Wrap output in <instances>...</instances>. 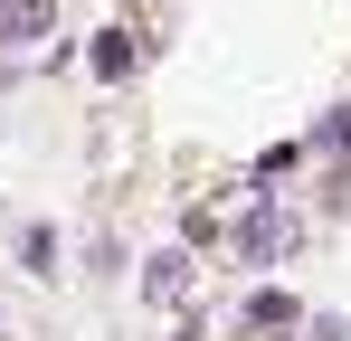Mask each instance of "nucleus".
Listing matches in <instances>:
<instances>
[{
    "label": "nucleus",
    "instance_id": "nucleus-1",
    "mask_svg": "<svg viewBox=\"0 0 351 341\" xmlns=\"http://www.w3.org/2000/svg\"><path fill=\"white\" fill-rule=\"evenodd\" d=\"M247 323H256V332H285V323H294V294L256 284V294H247Z\"/></svg>",
    "mask_w": 351,
    "mask_h": 341
},
{
    "label": "nucleus",
    "instance_id": "nucleus-2",
    "mask_svg": "<svg viewBox=\"0 0 351 341\" xmlns=\"http://www.w3.org/2000/svg\"><path fill=\"white\" fill-rule=\"evenodd\" d=\"M95 66H105V76H123V66H133V38H123V29H105V48H95Z\"/></svg>",
    "mask_w": 351,
    "mask_h": 341
},
{
    "label": "nucleus",
    "instance_id": "nucleus-3",
    "mask_svg": "<svg viewBox=\"0 0 351 341\" xmlns=\"http://www.w3.org/2000/svg\"><path fill=\"white\" fill-rule=\"evenodd\" d=\"M313 142H323V152H332V142H351V105L332 114V123H323V133H313Z\"/></svg>",
    "mask_w": 351,
    "mask_h": 341
}]
</instances>
